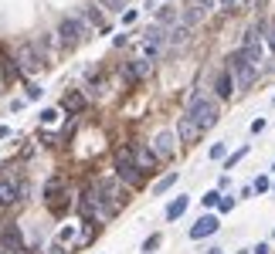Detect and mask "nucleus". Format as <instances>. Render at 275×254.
I'll use <instances>...</instances> for the list:
<instances>
[{"mask_svg": "<svg viewBox=\"0 0 275 254\" xmlns=\"http://www.w3.org/2000/svg\"><path fill=\"white\" fill-rule=\"evenodd\" d=\"M217 116H221V105H217V98H207V95H194V102H190V109H187V119H194L201 132L211 129L217 122Z\"/></svg>", "mask_w": 275, "mask_h": 254, "instance_id": "1", "label": "nucleus"}, {"mask_svg": "<svg viewBox=\"0 0 275 254\" xmlns=\"http://www.w3.org/2000/svg\"><path fill=\"white\" fill-rule=\"evenodd\" d=\"M228 71L234 75V85H238V88H248V85L258 78V64L248 61V55H245L241 48L228 55Z\"/></svg>", "mask_w": 275, "mask_h": 254, "instance_id": "2", "label": "nucleus"}, {"mask_svg": "<svg viewBox=\"0 0 275 254\" xmlns=\"http://www.w3.org/2000/svg\"><path fill=\"white\" fill-rule=\"evenodd\" d=\"M95 190H99V196H102V203H106L109 217H112V214H119V210L129 203V193H126V187H119V180H102Z\"/></svg>", "mask_w": 275, "mask_h": 254, "instance_id": "3", "label": "nucleus"}, {"mask_svg": "<svg viewBox=\"0 0 275 254\" xmlns=\"http://www.w3.org/2000/svg\"><path fill=\"white\" fill-rule=\"evenodd\" d=\"M116 176L126 180L129 187H143V170L136 166V159H133L129 149H119L116 153Z\"/></svg>", "mask_w": 275, "mask_h": 254, "instance_id": "4", "label": "nucleus"}, {"mask_svg": "<svg viewBox=\"0 0 275 254\" xmlns=\"http://www.w3.org/2000/svg\"><path fill=\"white\" fill-rule=\"evenodd\" d=\"M58 34H62V44L65 48H78L85 41V34H88V24L82 17H65L62 27H58Z\"/></svg>", "mask_w": 275, "mask_h": 254, "instance_id": "5", "label": "nucleus"}, {"mask_svg": "<svg viewBox=\"0 0 275 254\" xmlns=\"http://www.w3.org/2000/svg\"><path fill=\"white\" fill-rule=\"evenodd\" d=\"M78 210H82V217H85V220H109V210H106V203H102L99 190H85V193H82Z\"/></svg>", "mask_w": 275, "mask_h": 254, "instance_id": "6", "label": "nucleus"}, {"mask_svg": "<svg viewBox=\"0 0 275 254\" xmlns=\"http://www.w3.org/2000/svg\"><path fill=\"white\" fill-rule=\"evenodd\" d=\"M24 237H21V227L17 224H7L3 234H0V254H24Z\"/></svg>", "mask_w": 275, "mask_h": 254, "instance_id": "7", "label": "nucleus"}, {"mask_svg": "<svg viewBox=\"0 0 275 254\" xmlns=\"http://www.w3.org/2000/svg\"><path fill=\"white\" fill-rule=\"evenodd\" d=\"M17 61H21V71H24V75H38L41 64H44V58L38 55L34 44H21V48H17Z\"/></svg>", "mask_w": 275, "mask_h": 254, "instance_id": "8", "label": "nucleus"}, {"mask_svg": "<svg viewBox=\"0 0 275 254\" xmlns=\"http://www.w3.org/2000/svg\"><path fill=\"white\" fill-rule=\"evenodd\" d=\"M149 68H153V61H146V58L129 61L126 68H123V81H126V85H139L143 78H149Z\"/></svg>", "mask_w": 275, "mask_h": 254, "instance_id": "9", "label": "nucleus"}, {"mask_svg": "<svg viewBox=\"0 0 275 254\" xmlns=\"http://www.w3.org/2000/svg\"><path fill=\"white\" fill-rule=\"evenodd\" d=\"M129 153H133V159H136L139 170H149V173H153V166L160 163L156 149H149V146H143V142H133V146H129Z\"/></svg>", "mask_w": 275, "mask_h": 254, "instance_id": "10", "label": "nucleus"}, {"mask_svg": "<svg viewBox=\"0 0 275 254\" xmlns=\"http://www.w3.org/2000/svg\"><path fill=\"white\" fill-rule=\"evenodd\" d=\"M217 227H221V220H217L214 214H204V217H201V220L190 227V237H194V241H201V237H211Z\"/></svg>", "mask_w": 275, "mask_h": 254, "instance_id": "11", "label": "nucleus"}, {"mask_svg": "<svg viewBox=\"0 0 275 254\" xmlns=\"http://www.w3.org/2000/svg\"><path fill=\"white\" fill-rule=\"evenodd\" d=\"M238 85H234V75L224 68V71H217V78H214V95L217 98H231V92H234Z\"/></svg>", "mask_w": 275, "mask_h": 254, "instance_id": "12", "label": "nucleus"}, {"mask_svg": "<svg viewBox=\"0 0 275 254\" xmlns=\"http://www.w3.org/2000/svg\"><path fill=\"white\" fill-rule=\"evenodd\" d=\"M173 146H177V136H173V132H167V129L153 139V149H156V156H160V159L173 156Z\"/></svg>", "mask_w": 275, "mask_h": 254, "instance_id": "13", "label": "nucleus"}, {"mask_svg": "<svg viewBox=\"0 0 275 254\" xmlns=\"http://www.w3.org/2000/svg\"><path fill=\"white\" fill-rule=\"evenodd\" d=\"M197 136H201V126H197L194 119H187V116H184V119L177 122V139H180V142H194Z\"/></svg>", "mask_w": 275, "mask_h": 254, "instance_id": "14", "label": "nucleus"}, {"mask_svg": "<svg viewBox=\"0 0 275 254\" xmlns=\"http://www.w3.org/2000/svg\"><path fill=\"white\" fill-rule=\"evenodd\" d=\"M17 193H21V187H17L14 180H7V176H0V207H7V203H14V200H17Z\"/></svg>", "mask_w": 275, "mask_h": 254, "instance_id": "15", "label": "nucleus"}, {"mask_svg": "<svg viewBox=\"0 0 275 254\" xmlns=\"http://www.w3.org/2000/svg\"><path fill=\"white\" fill-rule=\"evenodd\" d=\"M187 207H190V196H177V200H170V203H167V220L184 217V214H187Z\"/></svg>", "mask_w": 275, "mask_h": 254, "instance_id": "16", "label": "nucleus"}, {"mask_svg": "<svg viewBox=\"0 0 275 254\" xmlns=\"http://www.w3.org/2000/svg\"><path fill=\"white\" fill-rule=\"evenodd\" d=\"M85 20H88V24H95V27H99V31H102V34H106V31H109V20H106V14H102V10H99V7H95V3H92V7H88V10H85Z\"/></svg>", "mask_w": 275, "mask_h": 254, "instance_id": "17", "label": "nucleus"}, {"mask_svg": "<svg viewBox=\"0 0 275 254\" xmlns=\"http://www.w3.org/2000/svg\"><path fill=\"white\" fill-rule=\"evenodd\" d=\"M163 41H170V38H167V31H163V24H149V27H146V44L160 48Z\"/></svg>", "mask_w": 275, "mask_h": 254, "instance_id": "18", "label": "nucleus"}, {"mask_svg": "<svg viewBox=\"0 0 275 254\" xmlns=\"http://www.w3.org/2000/svg\"><path fill=\"white\" fill-rule=\"evenodd\" d=\"M62 105H65V109H68L71 116H78V112H82V109H85V95H82V92H68V95H65V102H62Z\"/></svg>", "mask_w": 275, "mask_h": 254, "instance_id": "19", "label": "nucleus"}, {"mask_svg": "<svg viewBox=\"0 0 275 254\" xmlns=\"http://www.w3.org/2000/svg\"><path fill=\"white\" fill-rule=\"evenodd\" d=\"M187 34H190L187 24H173V31H170V44H187Z\"/></svg>", "mask_w": 275, "mask_h": 254, "instance_id": "20", "label": "nucleus"}, {"mask_svg": "<svg viewBox=\"0 0 275 254\" xmlns=\"http://www.w3.org/2000/svg\"><path fill=\"white\" fill-rule=\"evenodd\" d=\"M252 190H255V193H269V190H272V180H269V176H258V180L252 183Z\"/></svg>", "mask_w": 275, "mask_h": 254, "instance_id": "21", "label": "nucleus"}, {"mask_svg": "<svg viewBox=\"0 0 275 254\" xmlns=\"http://www.w3.org/2000/svg\"><path fill=\"white\" fill-rule=\"evenodd\" d=\"M177 20V10L173 7H160V24H173Z\"/></svg>", "mask_w": 275, "mask_h": 254, "instance_id": "22", "label": "nucleus"}, {"mask_svg": "<svg viewBox=\"0 0 275 254\" xmlns=\"http://www.w3.org/2000/svg\"><path fill=\"white\" fill-rule=\"evenodd\" d=\"M245 156H248V146H241V149H238V153H231V156H228V159H224V166H228V170H231V166H234V163H238V159H245Z\"/></svg>", "mask_w": 275, "mask_h": 254, "instance_id": "23", "label": "nucleus"}, {"mask_svg": "<svg viewBox=\"0 0 275 254\" xmlns=\"http://www.w3.org/2000/svg\"><path fill=\"white\" fill-rule=\"evenodd\" d=\"M160 244H163V237H160V234H153V237H146V241H143V251L149 254V251H156Z\"/></svg>", "mask_w": 275, "mask_h": 254, "instance_id": "24", "label": "nucleus"}, {"mask_svg": "<svg viewBox=\"0 0 275 254\" xmlns=\"http://www.w3.org/2000/svg\"><path fill=\"white\" fill-rule=\"evenodd\" d=\"M173 183H177V173H167V176H163V180H160V183H156V193L170 190V187H173Z\"/></svg>", "mask_w": 275, "mask_h": 254, "instance_id": "25", "label": "nucleus"}, {"mask_svg": "<svg viewBox=\"0 0 275 254\" xmlns=\"http://www.w3.org/2000/svg\"><path fill=\"white\" fill-rule=\"evenodd\" d=\"M201 203H204V207H217V203H221V193H217V190L204 193V196H201Z\"/></svg>", "mask_w": 275, "mask_h": 254, "instance_id": "26", "label": "nucleus"}, {"mask_svg": "<svg viewBox=\"0 0 275 254\" xmlns=\"http://www.w3.org/2000/svg\"><path fill=\"white\" fill-rule=\"evenodd\" d=\"M58 116H62L58 109H44V112H41V122H44V126H51V122H58Z\"/></svg>", "mask_w": 275, "mask_h": 254, "instance_id": "27", "label": "nucleus"}, {"mask_svg": "<svg viewBox=\"0 0 275 254\" xmlns=\"http://www.w3.org/2000/svg\"><path fill=\"white\" fill-rule=\"evenodd\" d=\"M224 156H228V146L224 142H214L211 146V159H224Z\"/></svg>", "mask_w": 275, "mask_h": 254, "instance_id": "28", "label": "nucleus"}, {"mask_svg": "<svg viewBox=\"0 0 275 254\" xmlns=\"http://www.w3.org/2000/svg\"><path fill=\"white\" fill-rule=\"evenodd\" d=\"M99 3H102V7H109V10H119V14H123V7H126L129 0H99Z\"/></svg>", "mask_w": 275, "mask_h": 254, "instance_id": "29", "label": "nucleus"}, {"mask_svg": "<svg viewBox=\"0 0 275 254\" xmlns=\"http://www.w3.org/2000/svg\"><path fill=\"white\" fill-rule=\"evenodd\" d=\"M217 207H221V214H228V210H234V196H221V203H217Z\"/></svg>", "mask_w": 275, "mask_h": 254, "instance_id": "30", "label": "nucleus"}, {"mask_svg": "<svg viewBox=\"0 0 275 254\" xmlns=\"http://www.w3.org/2000/svg\"><path fill=\"white\" fill-rule=\"evenodd\" d=\"M214 0H187V7H201V10H211Z\"/></svg>", "mask_w": 275, "mask_h": 254, "instance_id": "31", "label": "nucleus"}, {"mask_svg": "<svg viewBox=\"0 0 275 254\" xmlns=\"http://www.w3.org/2000/svg\"><path fill=\"white\" fill-rule=\"evenodd\" d=\"M265 38H269V48H272V51H275V20H272V24H269V31H265Z\"/></svg>", "mask_w": 275, "mask_h": 254, "instance_id": "32", "label": "nucleus"}, {"mask_svg": "<svg viewBox=\"0 0 275 254\" xmlns=\"http://www.w3.org/2000/svg\"><path fill=\"white\" fill-rule=\"evenodd\" d=\"M269 126V122H265V119H255V122H252V132H262V129Z\"/></svg>", "mask_w": 275, "mask_h": 254, "instance_id": "33", "label": "nucleus"}, {"mask_svg": "<svg viewBox=\"0 0 275 254\" xmlns=\"http://www.w3.org/2000/svg\"><path fill=\"white\" fill-rule=\"evenodd\" d=\"M252 254H269V244H255V248H252Z\"/></svg>", "mask_w": 275, "mask_h": 254, "instance_id": "34", "label": "nucleus"}, {"mask_svg": "<svg viewBox=\"0 0 275 254\" xmlns=\"http://www.w3.org/2000/svg\"><path fill=\"white\" fill-rule=\"evenodd\" d=\"M217 3H221V7H224V10H231V7H234V3H238V0H217Z\"/></svg>", "mask_w": 275, "mask_h": 254, "instance_id": "35", "label": "nucleus"}, {"mask_svg": "<svg viewBox=\"0 0 275 254\" xmlns=\"http://www.w3.org/2000/svg\"><path fill=\"white\" fill-rule=\"evenodd\" d=\"M207 254H221V248H211V251H207Z\"/></svg>", "mask_w": 275, "mask_h": 254, "instance_id": "36", "label": "nucleus"}, {"mask_svg": "<svg viewBox=\"0 0 275 254\" xmlns=\"http://www.w3.org/2000/svg\"><path fill=\"white\" fill-rule=\"evenodd\" d=\"M238 254H248V251H238Z\"/></svg>", "mask_w": 275, "mask_h": 254, "instance_id": "37", "label": "nucleus"}, {"mask_svg": "<svg viewBox=\"0 0 275 254\" xmlns=\"http://www.w3.org/2000/svg\"><path fill=\"white\" fill-rule=\"evenodd\" d=\"M272 102H275V95H272Z\"/></svg>", "mask_w": 275, "mask_h": 254, "instance_id": "38", "label": "nucleus"}, {"mask_svg": "<svg viewBox=\"0 0 275 254\" xmlns=\"http://www.w3.org/2000/svg\"><path fill=\"white\" fill-rule=\"evenodd\" d=\"M272 190H275V183H272Z\"/></svg>", "mask_w": 275, "mask_h": 254, "instance_id": "39", "label": "nucleus"}, {"mask_svg": "<svg viewBox=\"0 0 275 254\" xmlns=\"http://www.w3.org/2000/svg\"><path fill=\"white\" fill-rule=\"evenodd\" d=\"M272 170H275V166H272Z\"/></svg>", "mask_w": 275, "mask_h": 254, "instance_id": "40", "label": "nucleus"}]
</instances>
